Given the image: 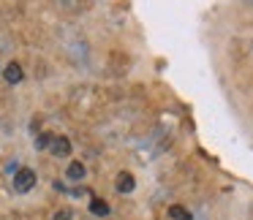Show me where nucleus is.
<instances>
[{
    "label": "nucleus",
    "mask_w": 253,
    "mask_h": 220,
    "mask_svg": "<svg viewBox=\"0 0 253 220\" xmlns=\"http://www.w3.org/2000/svg\"><path fill=\"white\" fill-rule=\"evenodd\" d=\"M33 185H36V171L33 169H19L17 177H14V190L28 193V190H33Z\"/></svg>",
    "instance_id": "nucleus-1"
},
{
    "label": "nucleus",
    "mask_w": 253,
    "mask_h": 220,
    "mask_svg": "<svg viewBox=\"0 0 253 220\" xmlns=\"http://www.w3.org/2000/svg\"><path fill=\"white\" fill-rule=\"evenodd\" d=\"M52 152H55L57 158H68V155H71V142H68L66 136H57L55 142H52Z\"/></svg>",
    "instance_id": "nucleus-2"
},
{
    "label": "nucleus",
    "mask_w": 253,
    "mask_h": 220,
    "mask_svg": "<svg viewBox=\"0 0 253 220\" xmlns=\"http://www.w3.org/2000/svg\"><path fill=\"white\" fill-rule=\"evenodd\" d=\"M22 76H25V73H22V66H19V63H8V66H6V82L8 84H19V82H22Z\"/></svg>",
    "instance_id": "nucleus-3"
},
{
    "label": "nucleus",
    "mask_w": 253,
    "mask_h": 220,
    "mask_svg": "<svg viewBox=\"0 0 253 220\" xmlns=\"http://www.w3.org/2000/svg\"><path fill=\"white\" fill-rule=\"evenodd\" d=\"M133 187H136L133 177L128 174V171H120V174H117V190H120V193H131Z\"/></svg>",
    "instance_id": "nucleus-4"
},
{
    "label": "nucleus",
    "mask_w": 253,
    "mask_h": 220,
    "mask_svg": "<svg viewBox=\"0 0 253 220\" xmlns=\"http://www.w3.org/2000/svg\"><path fill=\"white\" fill-rule=\"evenodd\" d=\"M169 218H171V220H193V215L188 212L185 207H180V204H174V207H169Z\"/></svg>",
    "instance_id": "nucleus-5"
},
{
    "label": "nucleus",
    "mask_w": 253,
    "mask_h": 220,
    "mask_svg": "<svg viewBox=\"0 0 253 220\" xmlns=\"http://www.w3.org/2000/svg\"><path fill=\"white\" fill-rule=\"evenodd\" d=\"M90 212L93 215H109V204H106L104 198H93V201H90Z\"/></svg>",
    "instance_id": "nucleus-6"
},
{
    "label": "nucleus",
    "mask_w": 253,
    "mask_h": 220,
    "mask_svg": "<svg viewBox=\"0 0 253 220\" xmlns=\"http://www.w3.org/2000/svg\"><path fill=\"white\" fill-rule=\"evenodd\" d=\"M66 174H68V180H82V177H84V166L82 163H71Z\"/></svg>",
    "instance_id": "nucleus-7"
},
{
    "label": "nucleus",
    "mask_w": 253,
    "mask_h": 220,
    "mask_svg": "<svg viewBox=\"0 0 253 220\" xmlns=\"http://www.w3.org/2000/svg\"><path fill=\"white\" fill-rule=\"evenodd\" d=\"M52 142H55V136H52V133H41L39 142H36V147H39V149H46V147H52Z\"/></svg>",
    "instance_id": "nucleus-8"
},
{
    "label": "nucleus",
    "mask_w": 253,
    "mask_h": 220,
    "mask_svg": "<svg viewBox=\"0 0 253 220\" xmlns=\"http://www.w3.org/2000/svg\"><path fill=\"white\" fill-rule=\"evenodd\" d=\"M68 218H71V212H68V209H63V212L55 215V220H68Z\"/></svg>",
    "instance_id": "nucleus-9"
}]
</instances>
